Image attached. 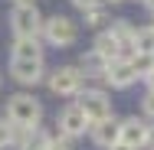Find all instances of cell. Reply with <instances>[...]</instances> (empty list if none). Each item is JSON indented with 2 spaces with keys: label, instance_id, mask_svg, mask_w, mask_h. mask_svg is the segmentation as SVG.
<instances>
[{
  "label": "cell",
  "instance_id": "obj_1",
  "mask_svg": "<svg viewBox=\"0 0 154 150\" xmlns=\"http://www.w3.org/2000/svg\"><path fill=\"white\" fill-rule=\"evenodd\" d=\"M7 121H10L13 127H23V131L39 127V121H43V104H39V98H33L26 91L10 95V98H7Z\"/></svg>",
  "mask_w": 154,
  "mask_h": 150
},
{
  "label": "cell",
  "instance_id": "obj_2",
  "mask_svg": "<svg viewBox=\"0 0 154 150\" xmlns=\"http://www.w3.org/2000/svg\"><path fill=\"white\" fill-rule=\"evenodd\" d=\"M75 104L89 118V124H95V121H102V118H112V101H108V95L102 88H82Z\"/></svg>",
  "mask_w": 154,
  "mask_h": 150
},
{
  "label": "cell",
  "instance_id": "obj_3",
  "mask_svg": "<svg viewBox=\"0 0 154 150\" xmlns=\"http://www.w3.org/2000/svg\"><path fill=\"white\" fill-rule=\"evenodd\" d=\"M85 88V75L79 72V65H62L49 75V91L53 95H79Z\"/></svg>",
  "mask_w": 154,
  "mask_h": 150
},
{
  "label": "cell",
  "instance_id": "obj_4",
  "mask_svg": "<svg viewBox=\"0 0 154 150\" xmlns=\"http://www.w3.org/2000/svg\"><path fill=\"white\" fill-rule=\"evenodd\" d=\"M43 36L53 46H72L79 39V26L69 16H49V20H43Z\"/></svg>",
  "mask_w": 154,
  "mask_h": 150
},
{
  "label": "cell",
  "instance_id": "obj_5",
  "mask_svg": "<svg viewBox=\"0 0 154 150\" xmlns=\"http://www.w3.org/2000/svg\"><path fill=\"white\" fill-rule=\"evenodd\" d=\"M10 26H13V36H39L43 33V16L33 7H13L10 13Z\"/></svg>",
  "mask_w": 154,
  "mask_h": 150
},
{
  "label": "cell",
  "instance_id": "obj_6",
  "mask_svg": "<svg viewBox=\"0 0 154 150\" xmlns=\"http://www.w3.org/2000/svg\"><path fill=\"white\" fill-rule=\"evenodd\" d=\"M43 75H46L43 59H13L10 62V78L20 82V85H39Z\"/></svg>",
  "mask_w": 154,
  "mask_h": 150
},
{
  "label": "cell",
  "instance_id": "obj_7",
  "mask_svg": "<svg viewBox=\"0 0 154 150\" xmlns=\"http://www.w3.org/2000/svg\"><path fill=\"white\" fill-rule=\"evenodd\" d=\"M89 131V118L79 111V104H69V108H62L59 114V137H82Z\"/></svg>",
  "mask_w": 154,
  "mask_h": 150
},
{
  "label": "cell",
  "instance_id": "obj_8",
  "mask_svg": "<svg viewBox=\"0 0 154 150\" xmlns=\"http://www.w3.org/2000/svg\"><path fill=\"white\" fill-rule=\"evenodd\" d=\"M102 82H108L112 88H128V85L138 82V75H134V69H131V62H128V59H115V62L105 65Z\"/></svg>",
  "mask_w": 154,
  "mask_h": 150
},
{
  "label": "cell",
  "instance_id": "obj_9",
  "mask_svg": "<svg viewBox=\"0 0 154 150\" xmlns=\"http://www.w3.org/2000/svg\"><path fill=\"white\" fill-rule=\"evenodd\" d=\"M144 134H148V124L144 121H138V118L118 121V144H125V147H131V150L144 147Z\"/></svg>",
  "mask_w": 154,
  "mask_h": 150
},
{
  "label": "cell",
  "instance_id": "obj_10",
  "mask_svg": "<svg viewBox=\"0 0 154 150\" xmlns=\"http://www.w3.org/2000/svg\"><path fill=\"white\" fill-rule=\"evenodd\" d=\"M89 131H92V140L98 144V147H105V150H112L115 144H118V121H115V114L89 124Z\"/></svg>",
  "mask_w": 154,
  "mask_h": 150
},
{
  "label": "cell",
  "instance_id": "obj_11",
  "mask_svg": "<svg viewBox=\"0 0 154 150\" xmlns=\"http://www.w3.org/2000/svg\"><path fill=\"white\" fill-rule=\"evenodd\" d=\"M13 147L17 150H46L49 147V134L33 127V131H23V127H13Z\"/></svg>",
  "mask_w": 154,
  "mask_h": 150
},
{
  "label": "cell",
  "instance_id": "obj_12",
  "mask_svg": "<svg viewBox=\"0 0 154 150\" xmlns=\"http://www.w3.org/2000/svg\"><path fill=\"white\" fill-rule=\"evenodd\" d=\"M13 59H43V39L39 36H17L13 39Z\"/></svg>",
  "mask_w": 154,
  "mask_h": 150
},
{
  "label": "cell",
  "instance_id": "obj_13",
  "mask_svg": "<svg viewBox=\"0 0 154 150\" xmlns=\"http://www.w3.org/2000/svg\"><path fill=\"white\" fill-rule=\"evenodd\" d=\"M92 52L98 56V59H105V62H115V59H122V46L108 36V30L105 33H98L95 36V43H92Z\"/></svg>",
  "mask_w": 154,
  "mask_h": 150
},
{
  "label": "cell",
  "instance_id": "obj_14",
  "mask_svg": "<svg viewBox=\"0 0 154 150\" xmlns=\"http://www.w3.org/2000/svg\"><path fill=\"white\" fill-rule=\"evenodd\" d=\"M131 52L154 56V26H138V30H134V39H131Z\"/></svg>",
  "mask_w": 154,
  "mask_h": 150
},
{
  "label": "cell",
  "instance_id": "obj_15",
  "mask_svg": "<svg viewBox=\"0 0 154 150\" xmlns=\"http://www.w3.org/2000/svg\"><path fill=\"white\" fill-rule=\"evenodd\" d=\"M128 62H131V69H134L138 78H148V75L154 72V56H141V52H134Z\"/></svg>",
  "mask_w": 154,
  "mask_h": 150
},
{
  "label": "cell",
  "instance_id": "obj_16",
  "mask_svg": "<svg viewBox=\"0 0 154 150\" xmlns=\"http://www.w3.org/2000/svg\"><path fill=\"white\" fill-rule=\"evenodd\" d=\"M105 65H108L105 59H98L95 52H89V56H82V65H79V72H82V75H85V72H92V75H102V72H105Z\"/></svg>",
  "mask_w": 154,
  "mask_h": 150
},
{
  "label": "cell",
  "instance_id": "obj_17",
  "mask_svg": "<svg viewBox=\"0 0 154 150\" xmlns=\"http://www.w3.org/2000/svg\"><path fill=\"white\" fill-rule=\"evenodd\" d=\"M105 10L102 7H92V10H85V26H105Z\"/></svg>",
  "mask_w": 154,
  "mask_h": 150
},
{
  "label": "cell",
  "instance_id": "obj_18",
  "mask_svg": "<svg viewBox=\"0 0 154 150\" xmlns=\"http://www.w3.org/2000/svg\"><path fill=\"white\" fill-rule=\"evenodd\" d=\"M10 144H13V124L7 118H0V150L10 147Z\"/></svg>",
  "mask_w": 154,
  "mask_h": 150
},
{
  "label": "cell",
  "instance_id": "obj_19",
  "mask_svg": "<svg viewBox=\"0 0 154 150\" xmlns=\"http://www.w3.org/2000/svg\"><path fill=\"white\" fill-rule=\"evenodd\" d=\"M46 150H72V140L69 137H49V147Z\"/></svg>",
  "mask_w": 154,
  "mask_h": 150
},
{
  "label": "cell",
  "instance_id": "obj_20",
  "mask_svg": "<svg viewBox=\"0 0 154 150\" xmlns=\"http://www.w3.org/2000/svg\"><path fill=\"white\" fill-rule=\"evenodd\" d=\"M141 111H144L148 118H154V91H148V95L141 98Z\"/></svg>",
  "mask_w": 154,
  "mask_h": 150
},
{
  "label": "cell",
  "instance_id": "obj_21",
  "mask_svg": "<svg viewBox=\"0 0 154 150\" xmlns=\"http://www.w3.org/2000/svg\"><path fill=\"white\" fill-rule=\"evenodd\" d=\"M72 3H75L82 13H85V10H92V7H102V0H72Z\"/></svg>",
  "mask_w": 154,
  "mask_h": 150
},
{
  "label": "cell",
  "instance_id": "obj_22",
  "mask_svg": "<svg viewBox=\"0 0 154 150\" xmlns=\"http://www.w3.org/2000/svg\"><path fill=\"white\" fill-rule=\"evenodd\" d=\"M144 147L154 150V127H148V134H144Z\"/></svg>",
  "mask_w": 154,
  "mask_h": 150
},
{
  "label": "cell",
  "instance_id": "obj_23",
  "mask_svg": "<svg viewBox=\"0 0 154 150\" xmlns=\"http://www.w3.org/2000/svg\"><path fill=\"white\" fill-rule=\"evenodd\" d=\"M144 82H148V91H154V72L148 75V78H144Z\"/></svg>",
  "mask_w": 154,
  "mask_h": 150
},
{
  "label": "cell",
  "instance_id": "obj_24",
  "mask_svg": "<svg viewBox=\"0 0 154 150\" xmlns=\"http://www.w3.org/2000/svg\"><path fill=\"white\" fill-rule=\"evenodd\" d=\"M17 7H33V0H13Z\"/></svg>",
  "mask_w": 154,
  "mask_h": 150
},
{
  "label": "cell",
  "instance_id": "obj_25",
  "mask_svg": "<svg viewBox=\"0 0 154 150\" xmlns=\"http://www.w3.org/2000/svg\"><path fill=\"white\" fill-rule=\"evenodd\" d=\"M144 7H148V10H151V16H154V0H144Z\"/></svg>",
  "mask_w": 154,
  "mask_h": 150
},
{
  "label": "cell",
  "instance_id": "obj_26",
  "mask_svg": "<svg viewBox=\"0 0 154 150\" xmlns=\"http://www.w3.org/2000/svg\"><path fill=\"white\" fill-rule=\"evenodd\" d=\"M112 150H131V147H125V144H115V147H112Z\"/></svg>",
  "mask_w": 154,
  "mask_h": 150
},
{
  "label": "cell",
  "instance_id": "obj_27",
  "mask_svg": "<svg viewBox=\"0 0 154 150\" xmlns=\"http://www.w3.org/2000/svg\"><path fill=\"white\" fill-rule=\"evenodd\" d=\"M112 3H122V0H112Z\"/></svg>",
  "mask_w": 154,
  "mask_h": 150
},
{
  "label": "cell",
  "instance_id": "obj_28",
  "mask_svg": "<svg viewBox=\"0 0 154 150\" xmlns=\"http://www.w3.org/2000/svg\"><path fill=\"white\" fill-rule=\"evenodd\" d=\"M0 85H3V78H0Z\"/></svg>",
  "mask_w": 154,
  "mask_h": 150
}]
</instances>
